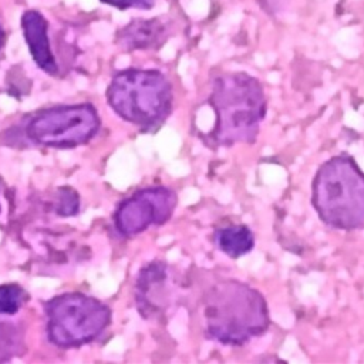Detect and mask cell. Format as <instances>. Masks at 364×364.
<instances>
[{"label": "cell", "instance_id": "obj_1", "mask_svg": "<svg viewBox=\"0 0 364 364\" xmlns=\"http://www.w3.org/2000/svg\"><path fill=\"white\" fill-rule=\"evenodd\" d=\"M208 104L215 112L213 128L202 136L210 148L253 144L266 117L267 98L260 81L245 71H225L210 84Z\"/></svg>", "mask_w": 364, "mask_h": 364}, {"label": "cell", "instance_id": "obj_2", "mask_svg": "<svg viewBox=\"0 0 364 364\" xmlns=\"http://www.w3.org/2000/svg\"><path fill=\"white\" fill-rule=\"evenodd\" d=\"M206 338L223 346H243L263 336L269 326L264 296L235 279H222L206 289L200 300Z\"/></svg>", "mask_w": 364, "mask_h": 364}, {"label": "cell", "instance_id": "obj_3", "mask_svg": "<svg viewBox=\"0 0 364 364\" xmlns=\"http://www.w3.org/2000/svg\"><path fill=\"white\" fill-rule=\"evenodd\" d=\"M311 205L331 229L364 228V172L353 156L340 154L320 165L311 181Z\"/></svg>", "mask_w": 364, "mask_h": 364}, {"label": "cell", "instance_id": "obj_4", "mask_svg": "<svg viewBox=\"0 0 364 364\" xmlns=\"http://www.w3.org/2000/svg\"><path fill=\"white\" fill-rule=\"evenodd\" d=\"M107 100L122 119L144 131H154L172 112L173 88L159 70L127 68L112 77Z\"/></svg>", "mask_w": 364, "mask_h": 364}, {"label": "cell", "instance_id": "obj_5", "mask_svg": "<svg viewBox=\"0 0 364 364\" xmlns=\"http://www.w3.org/2000/svg\"><path fill=\"white\" fill-rule=\"evenodd\" d=\"M50 340L61 347H74L92 341L111 320V310L100 300L68 293L51 299L46 306Z\"/></svg>", "mask_w": 364, "mask_h": 364}, {"label": "cell", "instance_id": "obj_6", "mask_svg": "<svg viewBox=\"0 0 364 364\" xmlns=\"http://www.w3.org/2000/svg\"><path fill=\"white\" fill-rule=\"evenodd\" d=\"M100 128L91 104L61 105L37 114L27 125V135L46 146L73 148L85 144Z\"/></svg>", "mask_w": 364, "mask_h": 364}, {"label": "cell", "instance_id": "obj_7", "mask_svg": "<svg viewBox=\"0 0 364 364\" xmlns=\"http://www.w3.org/2000/svg\"><path fill=\"white\" fill-rule=\"evenodd\" d=\"M176 205L178 196L171 188L149 186L139 189L119 203L114 215L115 228L122 235L132 236L149 226H161L172 218Z\"/></svg>", "mask_w": 364, "mask_h": 364}, {"label": "cell", "instance_id": "obj_8", "mask_svg": "<svg viewBox=\"0 0 364 364\" xmlns=\"http://www.w3.org/2000/svg\"><path fill=\"white\" fill-rule=\"evenodd\" d=\"M179 283L172 267L165 262H151L144 266L135 283V301L141 316L159 318L176 303Z\"/></svg>", "mask_w": 364, "mask_h": 364}, {"label": "cell", "instance_id": "obj_9", "mask_svg": "<svg viewBox=\"0 0 364 364\" xmlns=\"http://www.w3.org/2000/svg\"><path fill=\"white\" fill-rule=\"evenodd\" d=\"M171 37V26L164 17L134 18L117 31L115 43L125 51L159 50Z\"/></svg>", "mask_w": 364, "mask_h": 364}, {"label": "cell", "instance_id": "obj_10", "mask_svg": "<svg viewBox=\"0 0 364 364\" xmlns=\"http://www.w3.org/2000/svg\"><path fill=\"white\" fill-rule=\"evenodd\" d=\"M21 30L36 64L48 74H57L58 65L48 40V23L37 10H27L21 16Z\"/></svg>", "mask_w": 364, "mask_h": 364}, {"label": "cell", "instance_id": "obj_11", "mask_svg": "<svg viewBox=\"0 0 364 364\" xmlns=\"http://www.w3.org/2000/svg\"><path fill=\"white\" fill-rule=\"evenodd\" d=\"M213 242L223 255L237 259L255 247V235L246 225H228L215 230Z\"/></svg>", "mask_w": 364, "mask_h": 364}, {"label": "cell", "instance_id": "obj_12", "mask_svg": "<svg viewBox=\"0 0 364 364\" xmlns=\"http://www.w3.org/2000/svg\"><path fill=\"white\" fill-rule=\"evenodd\" d=\"M27 294L18 284L0 286V314L16 313L26 301Z\"/></svg>", "mask_w": 364, "mask_h": 364}, {"label": "cell", "instance_id": "obj_13", "mask_svg": "<svg viewBox=\"0 0 364 364\" xmlns=\"http://www.w3.org/2000/svg\"><path fill=\"white\" fill-rule=\"evenodd\" d=\"M78 210V196L70 188H63L60 193V200L57 205V213L60 215H75Z\"/></svg>", "mask_w": 364, "mask_h": 364}, {"label": "cell", "instance_id": "obj_14", "mask_svg": "<svg viewBox=\"0 0 364 364\" xmlns=\"http://www.w3.org/2000/svg\"><path fill=\"white\" fill-rule=\"evenodd\" d=\"M100 1L118 10H128V9L151 10L156 3V0H100Z\"/></svg>", "mask_w": 364, "mask_h": 364}, {"label": "cell", "instance_id": "obj_15", "mask_svg": "<svg viewBox=\"0 0 364 364\" xmlns=\"http://www.w3.org/2000/svg\"><path fill=\"white\" fill-rule=\"evenodd\" d=\"M3 44H4V30H3V27L0 24V50H1Z\"/></svg>", "mask_w": 364, "mask_h": 364}]
</instances>
